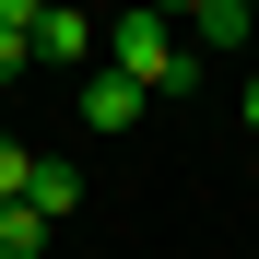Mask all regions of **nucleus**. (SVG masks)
I'll list each match as a JSON object with an SVG mask.
<instances>
[{
	"label": "nucleus",
	"instance_id": "obj_1",
	"mask_svg": "<svg viewBox=\"0 0 259 259\" xmlns=\"http://www.w3.org/2000/svg\"><path fill=\"white\" fill-rule=\"evenodd\" d=\"M106 71L142 95H200V48H177V12H118L106 24Z\"/></svg>",
	"mask_w": 259,
	"mask_h": 259
},
{
	"label": "nucleus",
	"instance_id": "obj_4",
	"mask_svg": "<svg viewBox=\"0 0 259 259\" xmlns=\"http://www.w3.org/2000/svg\"><path fill=\"white\" fill-rule=\"evenodd\" d=\"M189 48H259V12H247V0H200V12H189Z\"/></svg>",
	"mask_w": 259,
	"mask_h": 259
},
{
	"label": "nucleus",
	"instance_id": "obj_2",
	"mask_svg": "<svg viewBox=\"0 0 259 259\" xmlns=\"http://www.w3.org/2000/svg\"><path fill=\"white\" fill-rule=\"evenodd\" d=\"M35 59L95 71V59H106V24H95V12H71V0H48V12H35Z\"/></svg>",
	"mask_w": 259,
	"mask_h": 259
},
{
	"label": "nucleus",
	"instance_id": "obj_5",
	"mask_svg": "<svg viewBox=\"0 0 259 259\" xmlns=\"http://www.w3.org/2000/svg\"><path fill=\"white\" fill-rule=\"evenodd\" d=\"M24 212L59 236V212H82V165H59V153H35V189H24Z\"/></svg>",
	"mask_w": 259,
	"mask_h": 259
},
{
	"label": "nucleus",
	"instance_id": "obj_6",
	"mask_svg": "<svg viewBox=\"0 0 259 259\" xmlns=\"http://www.w3.org/2000/svg\"><path fill=\"white\" fill-rule=\"evenodd\" d=\"M35 12H48V0H0V82L35 71Z\"/></svg>",
	"mask_w": 259,
	"mask_h": 259
},
{
	"label": "nucleus",
	"instance_id": "obj_3",
	"mask_svg": "<svg viewBox=\"0 0 259 259\" xmlns=\"http://www.w3.org/2000/svg\"><path fill=\"white\" fill-rule=\"evenodd\" d=\"M142 106H153V95H142V82H118L106 59L82 71V118H95V130H142Z\"/></svg>",
	"mask_w": 259,
	"mask_h": 259
},
{
	"label": "nucleus",
	"instance_id": "obj_7",
	"mask_svg": "<svg viewBox=\"0 0 259 259\" xmlns=\"http://www.w3.org/2000/svg\"><path fill=\"white\" fill-rule=\"evenodd\" d=\"M0 259H48V224H35V212L12 200V212H0Z\"/></svg>",
	"mask_w": 259,
	"mask_h": 259
},
{
	"label": "nucleus",
	"instance_id": "obj_9",
	"mask_svg": "<svg viewBox=\"0 0 259 259\" xmlns=\"http://www.w3.org/2000/svg\"><path fill=\"white\" fill-rule=\"evenodd\" d=\"M247 130H259V71H247Z\"/></svg>",
	"mask_w": 259,
	"mask_h": 259
},
{
	"label": "nucleus",
	"instance_id": "obj_8",
	"mask_svg": "<svg viewBox=\"0 0 259 259\" xmlns=\"http://www.w3.org/2000/svg\"><path fill=\"white\" fill-rule=\"evenodd\" d=\"M24 189H35V153H24V142H12V130H0V212H12V200H24Z\"/></svg>",
	"mask_w": 259,
	"mask_h": 259
}]
</instances>
